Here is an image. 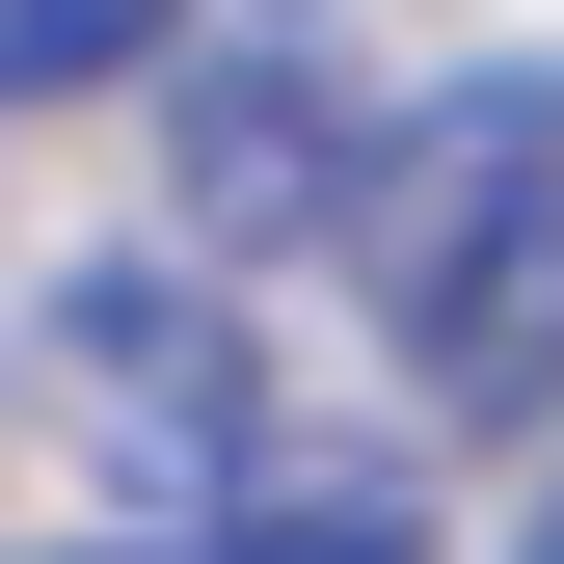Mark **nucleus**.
Listing matches in <instances>:
<instances>
[{"instance_id":"423d86ee","label":"nucleus","mask_w":564,"mask_h":564,"mask_svg":"<svg viewBox=\"0 0 564 564\" xmlns=\"http://www.w3.org/2000/svg\"><path fill=\"white\" fill-rule=\"evenodd\" d=\"M511 564H564V484H538V538H511Z\"/></svg>"},{"instance_id":"f257e3e1","label":"nucleus","mask_w":564,"mask_h":564,"mask_svg":"<svg viewBox=\"0 0 564 564\" xmlns=\"http://www.w3.org/2000/svg\"><path fill=\"white\" fill-rule=\"evenodd\" d=\"M377 349L431 431H538L564 403V82H431V134L377 162Z\"/></svg>"},{"instance_id":"39448f33","label":"nucleus","mask_w":564,"mask_h":564,"mask_svg":"<svg viewBox=\"0 0 564 564\" xmlns=\"http://www.w3.org/2000/svg\"><path fill=\"white\" fill-rule=\"evenodd\" d=\"M188 564H431V538H403V484H269V511L188 538Z\"/></svg>"},{"instance_id":"20e7f679","label":"nucleus","mask_w":564,"mask_h":564,"mask_svg":"<svg viewBox=\"0 0 564 564\" xmlns=\"http://www.w3.org/2000/svg\"><path fill=\"white\" fill-rule=\"evenodd\" d=\"M162 28H188V0H0V108H108Z\"/></svg>"},{"instance_id":"f03ea898","label":"nucleus","mask_w":564,"mask_h":564,"mask_svg":"<svg viewBox=\"0 0 564 564\" xmlns=\"http://www.w3.org/2000/svg\"><path fill=\"white\" fill-rule=\"evenodd\" d=\"M28 377H54V431H82L108 484H162V511H216V538L269 511V349H242V269H188V242L54 269Z\"/></svg>"},{"instance_id":"7ed1b4c3","label":"nucleus","mask_w":564,"mask_h":564,"mask_svg":"<svg viewBox=\"0 0 564 564\" xmlns=\"http://www.w3.org/2000/svg\"><path fill=\"white\" fill-rule=\"evenodd\" d=\"M377 162H403V134L349 108V54H323V28H216V54H188V108H162V216H188V269L377 242Z\"/></svg>"}]
</instances>
